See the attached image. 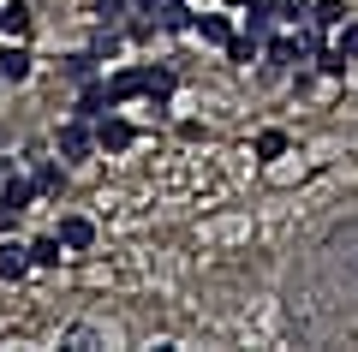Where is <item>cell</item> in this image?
<instances>
[{
    "instance_id": "cell-13",
    "label": "cell",
    "mask_w": 358,
    "mask_h": 352,
    "mask_svg": "<svg viewBox=\"0 0 358 352\" xmlns=\"http://www.w3.org/2000/svg\"><path fill=\"white\" fill-rule=\"evenodd\" d=\"M143 96H150L155 108H162V101L173 96V72H167V66H155V72H143Z\"/></svg>"
},
{
    "instance_id": "cell-2",
    "label": "cell",
    "mask_w": 358,
    "mask_h": 352,
    "mask_svg": "<svg viewBox=\"0 0 358 352\" xmlns=\"http://www.w3.org/2000/svg\"><path fill=\"white\" fill-rule=\"evenodd\" d=\"M54 150H60V162H90V155H96V132L72 113V120L60 126V138H54Z\"/></svg>"
},
{
    "instance_id": "cell-5",
    "label": "cell",
    "mask_w": 358,
    "mask_h": 352,
    "mask_svg": "<svg viewBox=\"0 0 358 352\" xmlns=\"http://www.w3.org/2000/svg\"><path fill=\"white\" fill-rule=\"evenodd\" d=\"M54 233H60L66 251H90V245H96V221H90V215H66Z\"/></svg>"
},
{
    "instance_id": "cell-21",
    "label": "cell",
    "mask_w": 358,
    "mask_h": 352,
    "mask_svg": "<svg viewBox=\"0 0 358 352\" xmlns=\"http://www.w3.org/2000/svg\"><path fill=\"white\" fill-rule=\"evenodd\" d=\"M18 221H24V203H13V197H0V233H13Z\"/></svg>"
},
{
    "instance_id": "cell-22",
    "label": "cell",
    "mask_w": 358,
    "mask_h": 352,
    "mask_svg": "<svg viewBox=\"0 0 358 352\" xmlns=\"http://www.w3.org/2000/svg\"><path fill=\"white\" fill-rule=\"evenodd\" d=\"M131 13H150L155 18V13H162V0H131Z\"/></svg>"
},
{
    "instance_id": "cell-20",
    "label": "cell",
    "mask_w": 358,
    "mask_h": 352,
    "mask_svg": "<svg viewBox=\"0 0 358 352\" xmlns=\"http://www.w3.org/2000/svg\"><path fill=\"white\" fill-rule=\"evenodd\" d=\"M275 13H281L287 24H305V18H310V0H275Z\"/></svg>"
},
{
    "instance_id": "cell-9",
    "label": "cell",
    "mask_w": 358,
    "mask_h": 352,
    "mask_svg": "<svg viewBox=\"0 0 358 352\" xmlns=\"http://www.w3.org/2000/svg\"><path fill=\"white\" fill-rule=\"evenodd\" d=\"M108 90H114V108L131 101V96H143V66H120V72L108 78Z\"/></svg>"
},
{
    "instance_id": "cell-4",
    "label": "cell",
    "mask_w": 358,
    "mask_h": 352,
    "mask_svg": "<svg viewBox=\"0 0 358 352\" xmlns=\"http://www.w3.org/2000/svg\"><path fill=\"white\" fill-rule=\"evenodd\" d=\"M108 108H114V90H108L102 78H90V84H84V96H78V108H72V113H78V120H102Z\"/></svg>"
},
{
    "instance_id": "cell-15",
    "label": "cell",
    "mask_w": 358,
    "mask_h": 352,
    "mask_svg": "<svg viewBox=\"0 0 358 352\" xmlns=\"http://www.w3.org/2000/svg\"><path fill=\"white\" fill-rule=\"evenodd\" d=\"M257 54H263V36H251V30H245V36H233V42H227V60H233V66H251Z\"/></svg>"
},
{
    "instance_id": "cell-23",
    "label": "cell",
    "mask_w": 358,
    "mask_h": 352,
    "mask_svg": "<svg viewBox=\"0 0 358 352\" xmlns=\"http://www.w3.org/2000/svg\"><path fill=\"white\" fill-rule=\"evenodd\" d=\"M227 6H245V0H227Z\"/></svg>"
},
{
    "instance_id": "cell-12",
    "label": "cell",
    "mask_w": 358,
    "mask_h": 352,
    "mask_svg": "<svg viewBox=\"0 0 358 352\" xmlns=\"http://www.w3.org/2000/svg\"><path fill=\"white\" fill-rule=\"evenodd\" d=\"M197 36H203V42H221V48H227V42H233V18H227V13L197 18Z\"/></svg>"
},
{
    "instance_id": "cell-11",
    "label": "cell",
    "mask_w": 358,
    "mask_h": 352,
    "mask_svg": "<svg viewBox=\"0 0 358 352\" xmlns=\"http://www.w3.org/2000/svg\"><path fill=\"white\" fill-rule=\"evenodd\" d=\"M66 257V245H60V233H42V239H30V263L36 269H54Z\"/></svg>"
},
{
    "instance_id": "cell-19",
    "label": "cell",
    "mask_w": 358,
    "mask_h": 352,
    "mask_svg": "<svg viewBox=\"0 0 358 352\" xmlns=\"http://www.w3.org/2000/svg\"><path fill=\"white\" fill-rule=\"evenodd\" d=\"M334 48H341L346 60H358V24H334Z\"/></svg>"
},
{
    "instance_id": "cell-3",
    "label": "cell",
    "mask_w": 358,
    "mask_h": 352,
    "mask_svg": "<svg viewBox=\"0 0 358 352\" xmlns=\"http://www.w3.org/2000/svg\"><path fill=\"white\" fill-rule=\"evenodd\" d=\"M30 66H36V54H30L24 42H6V48H0V84H24Z\"/></svg>"
},
{
    "instance_id": "cell-10",
    "label": "cell",
    "mask_w": 358,
    "mask_h": 352,
    "mask_svg": "<svg viewBox=\"0 0 358 352\" xmlns=\"http://www.w3.org/2000/svg\"><path fill=\"white\" fill-rule=\"evenodd\" d=\"M155 24H162V30H197V18H192V6H185V0H162Z\"/></svg>"
},
{
    "instance_id": "cell-17",
    "label": "cell",
    "mask_w": 358,
    "mask_h": 352,
    "mask_svg": "<svg viewBox=\"0 0 358 352\" xmlns=\"http://www.w3.org/2000/svg\"><path fill=\"white\" fill-rule=\"evenodd\" d=\"M310 18H317L322 30H334V24H346V0H317V6H310Z\"/></svg>"
},
{
    "instance_id": "cell-16",
    "label": "cell",
    "mask_w": 358,
    "mask_h": 352,
    "mask_svg": "<svg viewBox=\"0 0 358 352\" xmlns=\"http://www.w3.org/2000/svg\"><path fill=\"white\" fill-rule=\"evenodd\" d=\"M90 13L102 18V24H126V18H131V0H90Z\"/></svg>"
},
{
    "instance_id": "cell-14",
    "label": "cell",
    "mask_w": 358,
    "mask_h": 352,
    "mask_svg": "<svg viewBox=\"0 0 358 352\" xmlns=\"http://www.w3.org/2000/svg\"><path fill=\"white\" fill-rule=\"evenodd\" d=\"M60 185H66V174L42 155V162H36V197H60Z\"/></svg>"
},
{
    "instance_id": "cell-18",
    "label": "cell",
    "mask_w": 358,
    "mask_h": 352,
    "mask_svg": "<svg viewBox=\"0 0 358 352\" xmlns=\"http://www.w3.org/2000/svg\"><path fill=\"white\" fill-rule=\"evenodd\" d=\"M287 155V132H263L257 138V162H281Z\"/></svg>"
},
{
    "instance_id": "cell-1",
    "label": "cell",
    "mask_w": 358,
    "mask_h": 352,
    "mask_svg": "<svg viewBox=\"0 0 358 352\" xmlns=\"http://www.w3.org/2000/svg\"><path fill=\"white\" fill-rule=\"evenodd\" d=\"M131 143H138V126H131V120H120V113H102V120H96V150L102 155H126Z\"/></svg>"
},
{
    "instance_id": "cell-8",
    "label": "cell",
    "mask_w": 358,
    "mask_h": 352,
    "mask_svg": "<svg viewBox=\"0 0 358 352\" xmlns=\"http://www.w3.org/2000/svg\"><path fill=\"white\" fill-rule=\"evenodd\" d=\"M96 66H102V54H96V48H78V54H66V60H60V72L72 78V84H90Z\"/></svg>"
},
{
    "instance_id": "cell-6",
    "label": "cell",
    "mask_w": 358,
    "mask_h": 352,
    "mask_svg": "<svg viewBox=\"0 0 358 352\" xmlns=\"http://www.w3.org/2000/svg\"><path fill=\"white\" fill-rule=\"evenodd\" d=\"M24 269H36L30 263V245H13L0 233V281H24Z\"/></svg>"
},
{
    "instance_id": "cell-7",
    "label": "cell",
    "mask_w": 358,
    "mask_h": 352,
    "mask_svg": "<svg viewBox=\"0 0 358 352\" xmlns=\"http://www.w3.org/2000/svg\"><path fill=\"white\" fill-rule=\"evenodd\" d=\"M24 30H30V6H24V0H6V6H0V36L24 42Z\"/></svg>"
}]
</instances>
